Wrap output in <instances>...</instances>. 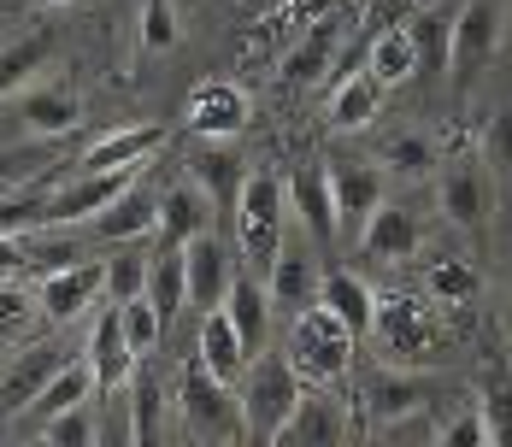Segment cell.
Listing matches in <instances>:
<instances>
[{"label":"cell","instance_id":"1","mask_svg":"<svg viewBox=\"0 0 512 447\" xmlns=\"http://www.w3.org/2000/svg\"><path fill=\"white\" fill-rule=\"evenodd\" d=\"M354 330L324 306V300H312L307 312H295L289 318V365L301 371V383H318V389H336V383H348V371H354Z\"/></svg>","mask_w":512,"mask_h":447},{"label":"cell","instance_id":"2","mask_svg":"<svg viewBox=\"0 0 512 447\" xmlns=\"http://www.w3.org/2000/svg\"><path fill=\"white\" fill-rule=\"evenodd\" d=\"M177 418L195 442H248V418H242V395L236 383H224L218 371H206L195 353L177 377Z\"/></svg>","mask_w":512,"mask_h":447},{"label":"cell","instance_id":"3","mask_svg":"<svg viewBox=\"0 0 512 447\" xmlns=\"http://www.w3.org/2000/svg\"><path fill=\"white\" fill-rule=\"evenodd\" d=\"M301 371L289 365V353H254L236 395H242V418H248V442H277L283 424L301 406Z\"/></svg>","mask_w":512,"mask_h":447},{"label":"cell","instance_id":"4","mask_svg":"<svg viewBox=\"0 0 512 447\" xmlns=\"http://www.w3.org/2000/svg\"><path fill=\"white\" fill-rule=\"evenodd\" d=\"M283 236H289V177L254 171L242 189V206H236V248L248 259V271L265 277L271 259L283 253Z\"/></svg>","mask_w":512,"mask_h":447},{"label":"cell","instance_id":"5","mask_svg":"<svg viewBox=\"0 0 512 447\" xmlns=\"http://www.w3.org/2000/svg\"><path fill=\"white\" fill-rule=\"evenodd\" d=\"M501 0H465L454 12V42H448V83L454 95H471L501 48Z\"/></svg>","mask_w":512,"mask_h":447},{"label":"cell","instance_id":"6","mask_svg":"<svg viewBox=\"0 0 512 447\" xmlns=\"http://www.w3.org/2000/svg\"><path fill=\"white\" fill-rule=\"evenodd\" d=\"M371 336L383 342V353L395 359V365H436V359H448V336H442V324L418 306V300H401V295H377V324H371Z\"/></svg>","mask_w":512,"mask_h":447},{"label":"cell","instance_id":"7","mask_svg":"<svg viewBox=\"0 0 512 447\" xmlns=\"http://www.w3.org/2000/svg\"><path fill=\"white\" fill-rule=\"evenodd\" d=\"M430 395H436V383L418 377L412 365H371V371L359 377V412H365L371 430H383V424L401 418V412L430 406Z\"/></svg>","mask_w":512,"mask_h":447},{"label":"cell","instance_id":"8","mask_svg":"<svg viewBox=\"0 0 512 447\" xmlns=\"http://www.w3.org/2000/svg\"><path fill=\"white\" fill-rule=\"evenodd\" d=\"M83 359H89V371H95V395L101 400H118L124 389H130L142 353L130 348V336H124V312H118L112 300L101 306V318L89 324V348H83Z\"/></svg>","mask_w":512,"mask_h":447},{"label":"cell","instance_id":"9","mask_svg":"<svg viewBox=\"0 0 512 447\" xmlns=\"http://www.w3.org/2000/svg\"><path fill=\"white\" fill-rule=\"evenodd\" d=\"M18 106H12V118L24 124V136H71L77 130V118H83V95H77V83H65V77H36L30 89H18Z\"/></svg>","mask_w":512,"mask_h":447},{"label":"cell","instance_id":"10","mask_svg":"<svg viewBox=\"0 0 512 447\" xmlns=\"http://www.w3.org/2000/svg\"><path fill=\"white\" fill-rule=\"evenodd\" d=\"M242 124H248V95H242L236 83H224V77L195 83V95L183 106V130H189L195 142H230Z\"/></svg>","mask_w":512,"mask_h":447},{"label":"cell","instance_id":"11","mask_svg":"<svg viewBox=\"0 0 512 447\" xmlns=\"http://www.w3.org/2000/svg\"><path fill=\"white\" fill-rule=\"evenodd\" d=\"M136 177H142V165H130V171H77L65 189H53L48 218H53V224H65V230H71V224H89V218L106 212V206L124 195Z\"/></svg>","mask_w":512,"mask_h":447},{"label":"cell","instance_id":"12","mask_svg":"<svg viewBox=\"0 0 512 447\" xmlns=\"http://www.w3.org/2000/svg\"><path fill=\"white\" fill-rule=\"evenodd\" d=\"M383 189H389V171L371 165V159H342V165H330V195H336L342 236H359V230H365V218L383 206Z\"/></svg>","mask_w":512,"mask_h":447},{"label":"cell","instance_id":"13","mask_svg":"<svg viewBox=\"0 0 512 447\" xmlns=\"http://www.w3.org/2000/svg\"><path fill=\"white\" fill-rule=\"evenodd\" d=\"M106 289L101 277V259H89V265H65V271H53V277H36V300H42V318L48 324H77Z\"/></svg>","mask_w":512,"mask_h":447},{"label":"cell","instance_id":"14","mask_svg":"<svg viewBox=\"0 0 512 447\" xmlns=\"http://www.w3.org/2000/svg\"><path fill=\"white\" fill-rule=\"evenodd\" d=\"M436 206H442L448 224H460V230H471V236H483V230H489V171L471 165V159L448 165V171L436 177Z\"/></svg>","mask_w":512,"mask_h":447},{"label":"cell","instance_id":"15","mask_svg":"<svg viewBox=\"0 0 512 447\" xmlns=\"http://www.w3.org/2000/svg\"><path fill=\"white\" fill-rule=\"evenodd\" d=\"M183 271H189V306H195V312H212V306H224L230 277H236L242 265H236L230 248L206 230V236H195V242L183 248Z\"/></svg>","mask_w":512,"mask_h":447},{"label":"cell","instance_id":"16","mask_svg":"<svg viewBox=\"0 0 512 447\" xmlns=\"http://www.w3.org/2000/svg\"><path fill=\"white\" fill-rule=\"evenodd\" d=\"M59 365H65V348H53V342H30V348L0 371V418L30 412V400L48 389V377L59 371Z\"/></svg>","mask_w":512,"mask_h":447},{"label":"cell","instance_id":"17","mask_svg":"<svg viewBox=\"0 0 512 447\" xmlns=\"http://www.w3.org/2000/svg\"><path fill=\"white\" fill-rule=\"evenodd\" d=\"M289 212L301 218V230H307L318 248L342 242V218H336V195H330V171L301 165V171L289 177Z\"/></svg>","mask_w":512,"mask_h":447},{"label":"cell","instance_id":"18","mask_svg":"<svg viewBox=\"0 0 512 447\" xmlns=\"http://www.w3.org/2000/svg\"><path fill=\"white\" fill-rule=\"evenodd\" d=\"M189 165H195V183L206 189V200H212L224 218H236L242 189H248V177H254V171H248V159L230 148V142H201Z\"/></svg>","mask_w":512,"mask_h":447},{"label":"cell","instance_id":"19","mask_svg":"<svg viewBox=\"0 0 512 447\" xmlns=\"http://www.w3.org/2000/svg\"><path fill=\"white\" fill-rule=\"evenodd\" d=\"M277 442H295V447H336L348 442V406L330 395V389H318L312 383V395L301 389V406H295V418L283 424V436Z\"/></svg>","mask_w":512,"mask_h":447},{"label":"cell","instance_id":"20","mask_svg":"<svg viewBox=\"0 0 512 447\" xmlns=\"http://www.w3.org/2000/svg\"><path fill=\"white\" fill-rule=\"evenodd\" d=\"M89 236L95 242H148V236H159V195H148L142 183H130L106 212L89 218Z\"/></svg>","mask_w":512,"mask_h":447},{"label":"cell","instance_id":"21","mask_svg":"<svg viewBox=\"0 0 512 447\" xmlns=\"http://www.w3.org/2000/svg\"><path fill=\"white\" fill-rule=\"evenodd\" d=\"M383 100H389V83H383L371 65H365V71H342L336 89H330V130H342V136L365 130V124L383 112Z\"/></svg>","mask_w":512,"mask_h":447},{"label":"cell","instance_id":"22","mask_svg":"<svg viewBox=\"0 0 512 447\" xmlns=\"http://www.w3.org/2000/svg\"><path fill=\"white\" fill-rule=\"evenodd\" d=\"M212 200H206L201 183H177V189H165L159 195V248H189L195 236H206V224H212Z\"/></svg>","mask_w":512,"mask_h":447},{"label":"cell","instance_id":"23","mask_svg":"<svg viewBox=\"0 0 512 447\" xmlns=\"http://www.w3.org/2000/svg\"><path fill=\"white\" fill-rule=\"evenodd\" d=\"M165 148V124H136V130H106L101 142H89V153L77 159L83 171H130L148 165Z\"/></svg>","mask_w":512,"mask_h":447},{"label":"cell","instance_id":"24","mask_svg":"<svg viewBox=\"0 0 512 447\" xmlns=\"http://www.w3.org/2000/svg\"><path fill=\"white\" fill-rule=\"evenodd\" d=\"M195 353L206 359V371H218L224 383H242V371H248V359H254V348L242 342V330L230 324V312H224V306L201 312V336H195Z\"/></svg>","mask_w":512,"mask_h":447},{"label":"cell","instance_id":"25","mask_svg":"<svg viewBox=\"0 0 512 447\" xmlns=\"http://www.w3.org/2000/svg\"><path fill=\"white\" fill-rule=\"evenodd\" d=\"M318 265H312L301 248H289L283 242V253L271 259V271H265V289H271V306L283 312V318H295V312H307L312 300H318Z\"/></svg>","mask_w":512,"mask_h":447},{"label":"cell","instance_id":"26","mask_svg":"<svg viewBox=\"0 0 512 447\" xmlns=\"http://www.w3.org/2000/svg\"><path fill=\"white\" fill-rule=\"evenodd\" d=\"M359 253L365 259H412L418 253V212H407V206H377L371 218H365V230H359Z\"/></svg>","mask_w":512,"mask_h":447},{"label":"cell","instance_id":"27","mask_svg":"<svg viewBox=\"0 0 512 447\" xmlns=\"http://www.w3.org/2000/svg\"><path fill=\"white\" fill-rule=\"evenodd\" d=\"M224 312H230V324L242 330V342L248 348H265V330H271V289H265V277L259 271H236L230 277V295H224Z\"/></svg>","mask_w":512,"mask_h":447},{"label":"cell","instance_id":"28","mask_svg":"<svg viewBox=\"0 0 512 447\" xmlns=\"http://www.w3.org/2000/svg\"><path fill=\"white\" fill-rule=\"evenodd\" d=\"M318 300H324L354 336H371V324H377V295H371V283H365L359 271H324Z\"/></svg>","mask_w":512,"mask_h":447},{"label":"cell","instance_id":"29","mask_svg":"<svg viewBox=\"0 0 512 447\" xmlns=\"http://www.w3.org/2000/svg\"><path fill=\"white\" fill-rule=\"evenodd\" d=\"M89 395H95V371H89V359H65V365L48 377V389L30 400V424L42 430L53 412H65V406H83Z\"/></svg>","mask_w":512,"mask_h":447},{"label":"cell","instance_id":"30","mask_svg":"<svg viewBox=\"0 0 512 447\" xmlns=\"http://www.w3.org/2000/svg\"><path fill=\"white\" fill-rule=\"evenodd\" d=\"M53 59V30H36V36H18L12 48H0V100H12L18 89H30Z\"/></svg>","mask_w":512,"mask_h":447},{"label":"cell","instance_id":"31","mask_svg":"<svg viewBox=\"0 0 512 447\" xmlns=\"http://www.w3.org/2000/svg\"><path fill=\"white\" fill-rule=\"evenodd\" d=\"M148 300L165 318V330L183 318V300H189V271H183V248H159L148 265Z\"/></svg>","mask_w":512,"mask_h":447},{"label":"cell","instance_id":"32","mask_svg":"<svg viewBox=\"0 0 512 447\" xmlns=\"http://www.w3.org/2000/svg\"><path fill=\"white\" fill-rule=\"evenodd\" d=\"M148 265H154V253H142L136 242H112V259H101V277H106L101 295L112 300V306L148 295Z\"/></svg>","mask_w":512,"mask_h":447},{"label":"cell","instance_id":"33","mask_svg":"<svg viewBox=\"0 0 512 447\" xmlns=\"http://www.w3.org/2000/svg\"><path fill=\"white\" fill-rule=\"evenodd\" d=\"M342 30H348V18H318V24H312V36L289 53L283 77H289V83H318V77H324V65H330L336 48H342Z\"/></svg>","mask_w":512,"mask_h":447},{"label":"cell","instance_id":"34","mask_svg":"<svg viewBox=\"0 0 512 447\" xmlns=\"http://www.w3.org/2000/svg\"><path fill=\"white\" fill-rule=\"evenodd\" d=\"M124 400H130V442L154 447L159 436H165V389H159L148 371H136L130 389H124Z\"/></svg>","mask_w":512,"mask_h":447},{"label":"cell","instance_id":"35","mask_svg":"<svg viewBox=\"0 0 512 447\" xmlns=\"http://www.w3.org/2000/svg\"><path fill=\"white\" fill-rule=\"evenodd\" d=\"M365 65L395 89V83H407V77H418V42H412V24H395V30H383L377 42H371V53H365Z\"/></svg>","mask_w":512,"mask_h":447},{"label":"cell","instance_id":"36","mask_svg":"<svg viewBox=\"0 0 512 447\" xmlns=\"http://www.w3.org/2000/svg\"><path fill=\"white\" fill-rule=\"evenodd\" d=\"M454 12H460V6H436V12H424V18L412 24V42H418V71H424V77L448 71V42H454Z\"/></svg>","mask_w":512,"mask_h":447},{"label":"cell","instance_id":"37","mask_svg":"<svg viewBox=\"0 0 512 447\" xmlns=\"http://www.w3.org/2000/svg\"><path fill=\"white\" fill-rule=\"evenodd\" d=\"M36 312H42V300L6 277V283H0V348H18V342L36 330Z\"/></svg>","mask_w":512,"mask_h":447},{"label":"cell","instance_id":"38","mask_svg":"<svg viewBox=\"0 0 512 447\" xmlns=\"http://www.w3.org/2000/svg\"><path fill=\"white\" fill-rule=\"evenodd\" d=\"M477 406H483V418H489V436H495V442H512V365H501V359L489 365Z\"/></svg>","mask_w":512,"mask_h":447},{"label":"cell","instance_id":"39","mask_svg":"<svg viewBox=\"0 0 512 447\" xmlns=\"http://www.w3.org/2000/svg\"><path fill=\"white\" fill-rule=\"evenodd\" d=\"M65 265H83V242L65 236V224L36 230V242H30V271H36V277H53V271H65Z\"/></svg>","mask_w":512,"mask_h":447},{"label":"cell","instance_id":"40","mask_svg":"<svg viewBox=\"0 0 512 447\" xmlns=\"http://www.w3.org/2000/svg\"><path fill=\"white\" fill-rule=\"evenodd\" d=\"M483 165H489V177L512 195V106H501L489 118V130H483Z\"/></svg>","mask_w":512,"mask_h":447},{"label":"cell","instance_id":"41","mask_svg":"<svg viewBox=\"0 0 512 447\" xmlns=\"http://www.w3.org/2000/svg\"><path fill=\"white\" fill-rule=\"evenodd\" d=\"M424 283H430V295L448 300V306H465V300H477V271H471L465 259H436Z\"/></svg>","mask_w":512,"mask_h":447},{"label":"cell","instance_id":"42","mask_svg":"<svg viewBox=\"0 0 512 447\" xmlns=\"http://www.w3.org/2000/svg\"><path fill=\"white\" fill-rule=\"evenodd\" d=\"M101 436L95 430V412H89V400L83 406H65V412H53L48 424H42V442H53V447H89Z\"/></svg>","mask_w":512,"mask_h":447},{"label":"cell","instance_id":"43","mask_svg":"<svg viewBox=\"0 0 512 447\" xmlns=\"http://www.w3.org/2000/svg\"><path fill=\"white\" fill-rule=\"evenodd\" d=\"M118 312H124V336H130V348H136L142 359H148V353L159 348V336H165V318L154 312V300H148V295H136V300H124Z\"/></svg>","mask_w":512,"mask_h":447},{"label":"cell","instance_id":"44","mask_svg":"<svg viewBox=\"0 0 512 447\" xmlns=\"http://www.w3.org/2000/svg\"><path fill=\"white\" fill-rule=\"evenodd\" d=\"M377 165H383V171H395V177H424V171L436 165V148H430L424 136H395V142L383 148Z\"/></svg>","mask_w":512,"mask_h":447},{"label":"cell","instance_id":"45","mask_svg":"<svg viewBox=\"0 0 512 447\" xmlns=\"http://www.w3.org/2000/svg\"><path fill=\"white\" fill-rule=\"evenodd\" d=\"M142 48L148 53L177 48V12H171V0H142Z\"/></svg>","mask_w":512,"mask_h":447},{"label":"cell","instance_id":"46","mask_svg":"<svg viewBox=\"0 0 512 447\" xmlns=\"http://www.w3.org/2000/svg\"><path fill=\"white\" fill-rule=\"evenodd\" d=\"M436 442H442V447H477V442H495V436H489L483 406H465V412H454V418L436 430Z\"/></svg>","mask_w":512,"mask_h":447},{"label":"cell","instance_id":"47","mask_svg":"<svg viewBox=\"0 0 512 447\" xmlns=\"http://www.w3.org/2000/svg\"><path fill=\"white\" fill-rule=\"evenodd\" d=\"M436 430H442V424L430 418V406H418V412H401V418H389L377 436H383V442H436Z\"/></svg>","mask_w":512,"mask_h":447},{"label":"cell","instance_id":"48","mask_svg":"<svg viewBox=\"0 0 512 447\" xmlns=\"http://www.w3.org/2000/svg\"><path fill=\"white\" fill-rule=\"evenodd\" d=\"M24 271H30V242L0 230V283H6V277H24Z\"/></svg>","mask_w":512,"mask_h":447},{"label":"cell","instance_id":"49","mask_svg":"<svg viewBox=\"0 0 512 447\" xmlns=\"http://www.w3.org/2000/svg\"><path fill=\"white\" fill-rule=\"evenodd\" d=\"M36 6H65V0H36Z\"/></svg>","mask_w":512,"mask_h":447}]
</instances>
